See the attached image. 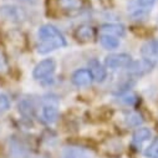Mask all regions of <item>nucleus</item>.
Returning a JSON list of instances; mask_svg holds the SVG:
<instances>
[{
  "label": "nucleus",
  "mask_w": 158,
  "mask_h": 158,
  "mask_svg": "<svg viewBox=\"0 0 158 158\" xmlns=\"http://www.w3.org/2000/svg\"><path fill=\"white\" fill-rule=\"evenodd\" d=\"M37 36H39V41H40V44L37 46V51L40 54H48L52 50L60 49L66 45L64 35L51 25L41 26L39 29Z\"/></svg>",
  "instance_id": "nucleus-1"
},
{
  "label": "nucleus",
  "mask_w": 158,
  "mask_h": 158,
  "mask_svg": "<svg viewBox=\"0 0 158 158\" xmlns=\"http://www.w3.org/2000/svg\"><path fill=\"white\" fill-rule=\"evenodd\" d=\"M0 16L10 23H21L25 20V11L16 5H3L0 6Z\"/></svg>",
  "instance_id": "nucleus-2"
},
{
  "label": "nucleus",
  "mask_w": 158,
  "mask_h": 158,
  "mask_svg": "<svg viewBox=\"0 0 158 158\" xmlns=\"http://www.w3.org/2000/svg\"><path fill=\"white\" fill-rule=\"evenodd\" d=\"M56 69V64L52 59H46L40 61L34 69L32 71V76L36 80H44V78L49 77Z\"/></svg>",
  "instance_id": "nucleus-3"
},
{
  "label": "nucleus",
  "mask_w": 158,
  "mask_h": 158,
  "mask_svg": "<svg viewBox=\"0 0 158 158\" xmlns=\"http://www.w3.org/2000/svg\"><path fill=\"white\" fill-rule=\"evenodd\" d=\"M132 62V57L127 54H112L105 59V64L110 69L128 67Z\"/></svg>",
  "instance_id": "nucleus-4"
},
{
  "label": "nucleus",
  "mask_w": 158,
  "mask_h": 158,
  "mask_svg": "<svg viewBox=\"0 0 158 158\" xmlns=\"http://www.w3.org/2000/svg\"><path fill=\"white\" fill-rule=\"evenodd\" d=\"M141 54L143 59L151 62L152 65L158 64V41L151 40L146 43L141 49Z\"/></svg>",
  "instance_id": "nucleus-5"
},
{
  "label": "nucleus",
  "mask_w": 158,
  "mask_h": 158,
  "mask_svg": "<svg viewBox=\"0 0 158 158\" xmlns=\"http://www.w3.org/2000/svg\"><path fill=\"white\" fill-rule=\"evenodd\" d=\"M62 158H94V154L85 148L70 146L64 149Z\"/></svg>",
  "instance_id": "nucleus-6"
},
{
  "label": "nucleus",
  "mask_w": 158,
  "mask_h": 158,
  "mask_svg": "<svg viewBox=\"0 0 158 158\" xmlns=\"http://www.w3.org/2000/svg\"><path fill=\"white\" fill-rule=\"evenodd\" d=\"M94 80V77L91 75V72L89 70H77L73 75H72V82L73 85L78 86V87H84V86H89Z\"/></svg>",
  "instance_id": "nucleus-7"
},
{
  "label": "nucleus",
  "mask_w": 158,
  "mask_h": 158,
  "mask_svg": "<svg viewBox=\"0 0 158 158\" xmlns=\"http://www.w3.org/2000/svg\"><path fill=\"white\" fill-rule=\"evenodd\" d=\"M94 36H95V30L90 25H81V26H78L75 31V37L81 43L91 41L94 39Z\"/></svg>",
  "instance_id": "nucleus-8"
},
{
  "label": "nucleus",
  "mask_w": 158,
  "mask_h": 158,
  "mask_svg": "<svg viewBox=\"0 0 158 158\" xmlns=\"http://www.w3.org/2000/svg\"><path fill=\"white\" fill-rule=\"evenodd\" d=\"M153 65L151 62H148L147 60H141V61H136V62H131V65L128 66L130 69V72L132 75H136V76H141V75H144L147 72H149L152 70Z\"/></svg>",
  "instance_id": "nucleus-9"
},
{
  "label": "nucleus",
  "mask_w": 158,
  "mask_h": 158,
  "mask_svg": "<svg viewBox=\"0 0 158 158\" xmlns=\"http://www.w3.org/2000/svg\"><path fill=\"white\" fill-rule=\"evenodd\" d=\"M101 35H112V36H123L125 35V26L120 24H105L100 27Z\"/></svg>",
  "instance_id": "nucleus-10"
},
{
  "label": "nucleus",
  "mask_w": 158,
  "mask_h": 158,
  "mask_svg": "<svg viewBox=\"0 0 158 158\" xmlns=\"http://www.w3.org/2000/svg\"><path fill=\"white\" fill-rule=\"evenodd\" d=\"M89 66H90V70L89 71L91 72L92 77L95 78L96 81L102 82L105 78H106V69L97 60H91L90 64H89Z\"/></svg>",
  "instance_id": "nucleus-11"
},
{
  "label": "nucleus",
  "mask_w": 158,
  "mask_h": 158,
  "mask_svg": "<svg viewBox=\"0 0 158 158\" xmlns=\"http://www.w3.org/2000/svg\"><path fill=\"white\" fill-rule=\"evenodd\" d=\"M59 8L65 11H73L81 10L84 8L85 0H57Z\"/></svg>",
  "instance_id": "nucleus-12"
},
{
  "label": "nucleus",
  "mask_w": 158,
  "mask_h": 158,
  "mask_svg": "<svg viewBox=\"0 0 158 158\" xmlns=\"http://www.w3.org/2000/svg\"><path fill=\"white\" fill-rule=\"evenodd\" d=\"M102 149L111 156H117L122 152V143L117 139H108L102 144Z\"/></svg>",
  "instance_id": "nucleus-13"
},
{
  "label": "nucleus",
  "mask_w": 158,
  "mask_h": 158,
  "mask_svg": "<svg viewBox=\"0 0 158 158\" xmlns=\"http://www.w3.org/2000/svg\"><path fill=\"white\" fill-rule=\"evenodd\" d=\"M151 137H152V132L149 128H138L133 135V143L139 147L142 143L147 142Z\"/></svg>",
  "instance_id": "nucleus-14"
},
{
  "label": "nucleus",
  "mask_w": 158,
  "mask_h": 158,
  "mask_svg": "<svg viewBox=\"0 0 158 158\" xmlns=\"http://www.w3.org/2000/svg\"><path fill=\"white\" fill-rule=\"evenodd\" d=\"M123 120H125L126 125L130 126V127H137V126H139V125L143 122L142 116H141L138 112H135V111L126 112Z\"/></svg>",
  "instance_id": "nucleus-15"
},
{
  "label": "nucleus",
  "mask_w": 158,
  "mask_h": 158,
  "mask_svg": "<svg viewBox=\"0 0 158 158\" xmlns=\"http://www.w3.org/2000/svg\"><path fill=\"white\" fill-rule=\"evenodd\" d=\"M100 41H101L102 46L108 49V50H113V49H117L120 46V40H118V37L112 36V35H101Z\"/></svg>",
  "instance_id": "nucleus-16"
},
{
  "label": "nucleus",
  "mask_w": 158,
  "mask_h": 158,
  "mask_svg": "<svg viewBox=\"0 0 158 158\" xmlns=\"http://www.w3.org/2000/svg\"><path fill=\"white\" fill-rule=\"evenodd\" d=\"M43 116L48 123H55L59 118V111L55 106H45L43 110Z\"/></svg>",
  "instance_id": "nucleus-17"
},
{
  "label": "nucleus",
  "mask_w": 158,
  "mask_h": 158,
  "mask_svg": "<svg viewBox=\"0 0 158 158\" xmlns=\"http://www.w3.org/2000/svg\"><path fill=\"white\" fill-rule=\"evenodd\" d=\"M19 111L24 114V116H32L34 113V105L30 100L24 98L19 102Z\"/></svg>",
  "instance_id": "nucleus-18"
},
{
  "label": "nucleus",
  "mask_w": 158,
  "mask_h": 158,
  "mask_svg": "<svg viewBox=\"0 0 158 158\" xmlns=\"http://www.w3.org/2000/svg\"><path fill=\"white\" fill-rule=\"evenodd\" d=\"M10 108V100L6 95L2 94L0 95V114L5 113Z\"/></svg>",
  "instance_id": "nucleus-19"
},
{
  "label": "nucleus",
  "mask_w": 158,
  "mask_h": 158,
  "mask_svg": "<svg viewBox=\"0 0 158 158\" xmlns=\"http://www.w3.org/2000/svg\"><path fill=\"white\" fill-rule=\"evenodd\" d=\"M146 156L152 158H158V142H154L152 146L148 147V149L146 151Z\"/></svg>",
  "instance_id": "nucleus-20"
},
{
  "label": "nucleus",
  "mask_w": 158,
  "mask_h": 158,
  "mask_svg": "<svg viewBox=\"0 0 158 158\" xmlns=\"http://www.w3.org/2000/svg\"><path fill=\"white\" fill-rule=\"evenodd\" d=\"M156 3V0H137V5L142 9H147V8H152Z\"/></svg>",
  "instance_id": "nucleus-21"
},
{
  "label": "nucleus",
  "mask_w": 158,
  "mask_h": 158,
  "mask_svg": "<svg viewBox=\"0 0 158 158\" xmlns=\"http://www.w3.org/2000/svg\"><path fill=\"white\" fill-rule=\"evenodd\" d=\"M6 70H8V61H6V57H5L4 52L0 50V71L5 72Z\"/></svg>",
  "instance_id": "nucleus-22"
},
{
  "label": "nucleus",
  "mask_w": 158,
  "mask_h": 158,
  "mask_svg": "<svg viewBox=\"0 0 158 158\" xmlns=\"http://www.w3.org/2000/svg\"><path fill=\"white\" fill-rule=\"evenodd\" d=\"M36 158H46V157H36Z\"/></svg>",
  "instance_id": "nucleus-23"
}]
</instances>
